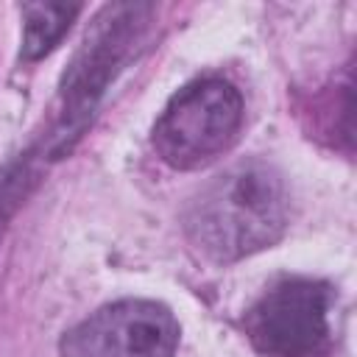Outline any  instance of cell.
<instances>
[{"instance_id": "4", "label": "cell", "mask_w": 357, "mask_h": 357, "mask_svg": "<svg viewBox=\"0 0 357 357\" xmlns=\"http://www.w3.org/2000/svg\"><path fill=\"white\" fill-rule=\"evenodd\" d=\"M176 315L151 298H120L64 332L61 357H173Z\"/></svg>"}, {"instance_id": "2", "label": "cell", "mask_w": 357, "mask_h": 357, "mask_svg": "<svg viewBox=\"0 0 357 357\" xmlns=\"http://www.w3.org/2000/svg\"><path fill=\"white\" fill-rule=\"evenodd\" d=\"M245 117L240 89L218 75L178 89L153 126V148L176 170H195L223 156Z\"/></svg>"}, {"instance_id": "1", "label": "cell", "mask_w": 357, "mask_h": 357, "mask_svg": "<svg viewBox=\"0 0 357 357\" xmlns=\"http://www.w3.org/2000/svg\"><path fill=\"white\" fill-rule=\"evenodd\" d=\"M290 220L284 178L265 162H240L212 178L190 204L184 229L212 262H237L273 245Z\"/></svg>"}, {"instance_id": "5", "label": "cell", "mask_w": 357, "mask_h": 357, "mask_svg": "<svg viewBox=\"0 0 357 357\" xmlns=\"http://www.w3.org/2000/svg\"><path fill=\"white\" fill-rule=\"evenodd\" d=\"M25 36H22V53L28 59H39L47 50L59 45L64 31L70 28L73 17L78 14V6L64 3H33L25 6Z\"/></svg>"}, {"instance_id": "3", "label": "cell", "mask_w": 357, "mask_h": 357, "mask_svg": "<svg viewBox=\"0 0 357 357\" xmlns=\"http://www.w3.org/2000/svg\"><path fill=\"white\" fill-rule=\"evenodd\" d=\"M332 290L307 276L276 282L245 312V335L262 357H324L332 346Z\"/></svg>"}]
</instances>
